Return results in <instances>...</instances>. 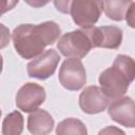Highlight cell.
Instances as JSON below:
<instances>
[{
	"mask_svg": "<svg viewBox=\"0 0 135 135\" xmlns=\"http://www.w3.org/2000/svg\"><path fill=\"white\" fill-rule=\"evenodd\" d=\"M59 60L60 56L55 50H46L27 64V74L40 80L46 79L55 73Z\"/></svg>",
	"mask_w": 135,
	"mask_h": 135,
	"instance_id": "8992f818",
	"label": "cell"
},
{
	"mask_svg": "<svg viewBox=\"0 0 135 135\" xmlns=\"http://www.w3.org/2000/svg\"><path fill=\"white\" fill-rule=\"evenodd\" d=\"M23 131V116L20 112L14 111L5 116L2 122L3 135H21Z\"/></svg>",
	"mask_w": 135,
	"mask_h": 135,
	"instance_id": "5bb4252c",
	"label": "cell"
},
{
	"mask_svg": "<svg viewBox=\"0 0 135 135\" xmlns=\"http://www.w3.org/2000/svg\"><path fill=\"white\" fill-rule=\"evenodd\" d=\"M54 127V119L44 110L32 112L27 119V130L34 135H47Z\"/></svg>",
	"mask_w": 135,
	"mask_h": 135,
	"instance_id": "8fae6325",
	"label": "cell"
},
{
	"mask_svg": "<svg viewBox=\"0 0 135 135\" xmlns=\"http://www.w3.org/2000/svg\"><path fill=\"white\" fill-rule=\"evenodd\" d=\"M135 79V61L130 56L118 55L113 65L104 70L99 76V84L110 99L123 96L130 83Z\"/></svg>",
	"mask_w": 135,
	"mask_h": 135,
	"instance_id": "7a4b0ae2",
	"label": "cell"
},
{
	"mask_svg": "<svg viewBox=\"0 0 135 135\" xmlns=\"http://www.w3.org/2000/svg\"><path fill=\"white\" fill-rule=\"evenodd\" d=\"M61 30L56 22L40 24H20L14 28L12 38L17 53L24 59H32L42 54L46 45L59 38Z\"/></svg>",
	"mask_w": 135,
	"mask_h": 135,
	"instance_id": "6da1fadb",
	"label": "cell"
},
{
	"mask_svg": "<svg viewBox=\"0 0 135 135\" xmlns=\"http://www.w3.org/2000/svg\"><path fill=\"white\" fill-rule=\"evenodd\" d=\"M102 9V1H72L70 13L74 22L84 28L94 27Z\"/></svg>",
	"mask_w": 135,
	"mask_h": 135,
	"instance_id": "277c9868",
	"label": "cell"
},
{
	"mask_svg": "<svg viewBox=\"0 0 135 135\" xmlns=\"http://www.w3.org/2000/svg\"><path fill=\"white\" fill-rule=\"evenodd\" d=\"M56 135H88L86 127L76 118H66L59 122Z\"/></svg>",
	"mask_w": 135,
	"mask_h": 135,
	"instance_id": "7c38bea8",
	"label": "cell"
},
{
	"mask_svg": "<svg viewBox=\"0 0 135 135\" xmlns=\"http://www.w3.org/2000/svg\"><path fill=\"white\" fill-rule=\"evenodd\" d=\"M58 77L62 86L70 91H78L86 82L83 64L76 58H70L62 62Z\"/></svg>",
	"mask_w": 135,
	"mask_h": 135,
	"instance_id": "5b68a950",
	"label": "cell"
},
{
	"mask_svg": "<svg viewBox=\"0 0 135 135\" xmlns=\"http://www.w3.org/2000/svg\"><path fill=\"white\" fill-rule=\"evenodd\" d=\"M110 117L128 128H135V101L130 97H120L113 100L108 109Z\"/></svg>",
	"mask_w": 135,
	"mask_h": 135,
	"instance_id": "30bf717a",
	"label": "cell"
},
{
	"mask_svg": "<svg viewBox=\"0 0 135 135\" xmlns=\"http://www.w3.org/2000/svg\"><path fill=\"white\" fill-rule=\"evenodd\" d=\"M98 135H126L124 132L122 130H120L119 128L117 127H114V126H109V127H105L103 128L99 133Z\"/></svg>",
	"mask_w": 135,
	"mask_h": 135,
	"instance_id": "2e32d148",
	"label": "cell"
},
{
	"mask_svg": "<svg viewBox=\"0 0 135 135\" xmlns=\"http://www.w3.org/2000/svg\"><path fill=\"white\" fill-rule=\"evenodd\" d=\"M126 20L129 26L135 28V2H131L126 14Z\"/></svg>",
	"mask_w": 135,
	"mask_h": 135,
	"instance_id": "9a60e30c",
	"label": "cell"
},
{
	"mask_svg": "<svg viewBox=\"0 0 135 135\" xmlns=\"http://www.w3.org/2000/svg\"><path fill=\"white\" fill-rule=\"evenodd\" d=\"M45 100L44 89L33 82L25 83L16 95V105L25 113L38 110V107Z\"/></svg>",
	"mask_w": 135,
	"mask_h": 135,
	"instance_id": "52a82bcc",
	"label": "cell"
},
{
	"mask_svg": "<svg viewBox=\"0 0 135 135\" xmlns=\"http://www.w3.org/2000/svg\"><path fill=\"white\" fill-rule=\"evenodd\" d=\"M93 47L118 49L122 41V31L115 25H105L86 30Z\"/></svg>",
	"mask_w": 135,
	"mask_h": 135,
	"instance_id": "ba28073f",
	"label": "cell"
},
{
	"mask_svg": "<svg viewBox=\"0 0 135 135\" xmlns=\"http://www.w3.org/2000/svg\"><path fill=\"white\" fill-rule=\"evenodd\" d=\"M93 47L86 30H77L62 35L57 43L59 52L70 58H83Z\"/></svg>",
	"mask_w": 135,
	"mask_h": 135,
	"instance_id": "3957f363",
	"label": "cell"
},
{
	"mask_svg": "<svg viewBox=\"0 0 135 135\" xmlns=\"http://www.w3.org/2000/svg\"><path fill=\"white\" fill-rule=\"evenodd\" d=\"M71 3L72 1H55L54 4L56 5L57 9L62 12V13H69L70 12V7H71Z\"/></svg>",
	"mask_w": 135,
	"mask_h": 135,
	"instance_id": "e0dca14e",
	"label": "cell"
},
{
	"mask_svg": "<svg viewBox=\"0 0 135 135\" xmlns=\"http://www.w3.org/2000/svg\"><path fill=\"white\" fill-rule=\"evenodd\" d=\"M110 98L104 94L101 88L96 85L86 86L79 96V105L84 113L97 114L105 110Z\"/></svg>",
	"mask_w": 135,
	"mask_h": 135,
	"instance_id": "9c48e42d",
	"label": "cell"
},
{
	"mask_svg": "<svg viewBox=\"0 0 135 135\" xmlns=\"http://www.w3.org/2000/svg\"><path fill=\"white\" fill-rule=\"evenodd\" d=\"M130 4L131 1H102V9L110 19L121 21L126 18Z\"/></svg>",
	"mask_w": 135,
	"mask_h": 135,
	"instance_id": "4fadbf2b",
	"label": "cell"
}]
</instances>
